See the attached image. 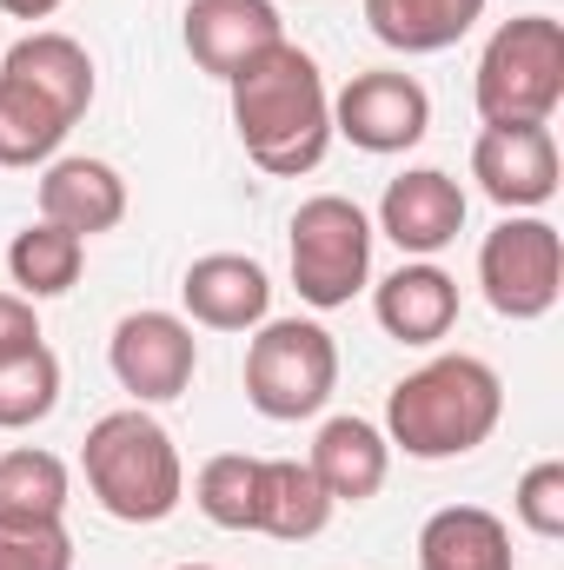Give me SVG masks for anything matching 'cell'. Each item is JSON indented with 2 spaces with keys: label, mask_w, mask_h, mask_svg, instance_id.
I'll return each mask as SVG.
<instances>
[{
  "label": "cell",
  "mask_w": 564,
  "mask_h": 570,
  "mask_svg": "<svg viewBox=\"0 0 564 570\" xmlns=\"http://www.w3.org/2000/svg\"><path fill=\"white\" fill-rule=\"evenodd\" d=\"M226 87H233V127H240V146L253 153V166H266L273 179H299L325 159L332 94L305 47H292V40L266 47Z\"/></svg>",
  "instance_id": "1"
},
{
  "label": "cell",
  "mask_w": 564,
  "mask_h": 570,
  "mask_svg": "<svg viewBox=\"0 0 564 570\" xmlns=\"http://www.w3.org/2000/svg\"><path fill=\"white\" fill-rule=\"evenodd\" d=\"M498 419H505L498 372L485 358H471V352H445V358H431L412 379L392 385V399H386V444H399L406 458L438 464V458L478 451L498 431Z\"/></svg>",
  "instance_id": "2"
},
{
  "label": "cell",
  "mask_w": 564,
  "mask_h": 570,
  "mask_svg": "<svg viewBox=\"0 0 564 570\" xmlns=\"http://www.w3.org/2000/svg\"><path fill=\"white\" fill-rule=\"evenodd\" d=\"M80 464H87V491H94L100 511L120 518V524H159V518H173L179 498H186L179 451H173L166 425H159L153 412H140V405L94 419Z\"/></svg>",
  "instance_id": "3"
},
{
  "label": "cell",
  "mask_w": 564,
  "mask_h": 570,
  "mask_svg": "<svg viewBox=\"0 0 564 570\" xmlns=\"http://www.w3.org/2000/svg\"><path fill=\"white\" fill-rule=\"evenodd\" d=\"M478 120L485 127H545L564 100V27L552 13H518L505 20L471 80Z\"/></svg>",
  "instance_id": "4"
},
{
  "label": "cell",
  "mask_w": 564,
  "mask_h": 570,
  "mask_svg": "<svg viewBox=\"0 0 564 570\" xmlns=\"http://www.w3.org/2000/svg\"><path fill=\"white\" fill-rule=\"evenodd\" d=\"M253 332L260 338L246 345V405L273 425L312 419L339 385L332 332L312 325V318H273V325H253Z\"/></svg>",
  "instance_id": "5"
},
{
  "label": "cell",
  "mask_w": 564,
  "mask_h": 570,
  "mask_svg": "<svg viewBox=\"0 0 564 570\" xmlns=\"http://www.w3.org/2000/svg\"><path fill=\"white\" fill-rule=\"evenodd\" d=\"M372 279V226L352 199L319 193L292 213V285L305 305L332 312L352 305V292Z\"/></svg>",
  "instance_id": "6"
},
{
  "label": "cell",
  "mask_w": 564,
  "mask_h": 570,
  "mask_svg": "<svg viewBox=\"0 0 564 570\" xmlns=\"http://www.w3.org/2000/svg\"><path fill=\"white\" fill-rule=\"evenodd\" d=\"M478 285L498 318H545L564 292V239L552 219H498L478 246Z\"/></svg>",
  "instance_id": "7"
},
{
  "label": "cell",
  "mask_w": 564,
  "mask_h": 570,
  "mask_svg": "<svg viewBox=\"0 0 564 570\" xmlns=\"http://www.w3.org/2000/svg\"><path fill=\"white\" fill-rule=\"evenodd\" d=\"M107 365L120 379V392H134V405H166L193 385V365H200V338L186 318L173 312H127L114 325V345H107Z\"/></svg>",
  "instance_id": "8"
},
{
  "label": "cell",
  "mask_w": 564,
  "mask_h": 570,
  "mask_svg": "<svg viewBox=\"0 0 564 570\" xmlns=\"http://www.w3.org/2000/svg\"><path fill=\"white\" fill-rule=\"evenodd\" d=\"M431 127V100L412 73H352L346 94L332 100V134L359 153H406Z\"/></svg>",
  "instance_id": "9"
},
{
  "label": "cell",
  "mask_w": 564,
  "mask_h": 570,
  "mask_svg": "<svg viewBox=\"0 0 564 570\" xmlns=\"http://www.w3.org/2000/svg\"><path fill=\"white\" fill-rule=\"evenodd\" d=\"M471 179L505 213H538L558 199V140L552 127H485L471 146Z\"/></svg>",
  "instance_id": "10"
},
{
  "label": "cell",
  "mask_w": 564,
  "mask_h": 570,
  "mask_svg": "<svg viewBox=\"0 0 564 570\" xmlns=\"http://www.w3.org/2000/svg\"><path fill=\"white\" fill-rule=\"evenodd\" d=\"M379 233H386L399 253H412V259L445 253V246L465 233V186H458L451 173H438V166L399 173V179L386 186V199H379Z\"/></svg>",
  "instance_id": "11"
},
{
  "label": "cell",
  "mask_w": 564,
  "mask_h": 570,
  "mask_svg": "<svg viewBox=\"0 0 564 570\" xmlns=\"http://www.w3.org/2000/svg\"><path fill=\"white\" fill-rule=\"evenodd\" d=\"M285 40V20L273 0H186V53L200 73L233 80L246 60Z\"/></svg>",
  "instance_id": "12"
},
{
  "label": "cell",
  "mask_w": 564,
  "mask_h": 570,
  "mask_svg": "<svg viewBox=\"0 0 564 570\" xmlns=\"http://www.w3.org/2000/svg\"><path fill=\"white\" fill-rule=\"evenodd\" d=\"M179 298H186L193 325H206V332H253L273 312V279L246 253H206L186 266Z\"/></svg>",
  "instance_id": "13"
},
{
  "label": "cell",
  "mask_w": 564,
  "mask_h": 570,
  "mask_svg": "<svg viewBox=\"0 0 564 570\" xmlns=\"http://www.w3.org/2000/svg\"><path fill=\"white\" fill-rule=\"evenodd\" d=\"M40 219L74 239L114 233L127 219V179L107 159H54L40 173Z\"/></svg>",
  "instance_id": "14"
},
{
  "label": "cell",
  "mask_w": 564,
  "mask_h": 570,
  "mask_svg": "<svg viewBox=\"0 0 564 570\" xmlns=\"http://www.w3.org/2000/svg\"><path fill=\"white\" fill-rule=\"evenodd\" d=\"M312 478L325 484L332 504H366L386 491V471H392V444L386 431L366 425V419H325L312 438Z\"/></svg>",
  "instance_id": "15"
},
{
  "label": "cell",
  "mask_w": 564,
  "mask_h": 570,
  "mask_svg": "<svg viewBox=\"0 0 564 570\" xmlns=\"http://www.w3.org/2000/svg\"><path fill=\"white\" fill-rule=\"evenodd\" d=\"M372 312H379V325L399 345H438L458 325V279L438 273V266H425V259L419 266H399L392 279H379Z\"/></svg>",
  "instance_id": "16"
},
{
  "label": "cell",
  "mask_w": 564,
  "mask_h": 570,
  "mask_svg": "<svg viewBox=\"0 0 564 570\" xmlns=\"http://www.w3.org/2000/svg\"><path fill=\"white\" fill-rule=\"evenodd\" d=\"M419 570H518L512 531L485 504H445L419 531Z\"/></svg>",
  "instance_id": "17"
},
{
  "label": "cell",
  "mask_w": 564,
  "mask_h": 570,
  "mask_svg": "<svg viewBox=\"0 0 564 570\" xmlns=\"http://www.w3.org/2000/svg\"><path fill=\"white\" fill-rule=\"evenodd\" d=\"M325 524H332V498L312 478V464H299V458H260V511H253V531L260 538H280V544H305Z\"/></svg>",
  "instance_id": "18"
},
{
  "label": "cell",
  "mask_w": 564,
  "mask_h": 570,
  "mask_svg": "<svg viewBox=\"0 0 564 570\" xmlns=\"http://www.w3.org/2000/svg\"><path fill=\"white\" fill-rule=\"evenodd\" d=\"M485 20V0H366V27L392 53H445Z\"/></svg>",
  "instance_id": "19"
},
{
  "label": "cell",
  "mask_w": 564,
  "mask_h": 570,
  "mask_svg": "<svg viewBox=\"0 0 564 570\" xmlns=\"http://www.w3.org/2000/svg\"><path fill=\"white\" fill-rule=\"evenodd\" d=\"M0 67L20 73L33 94H47L67 120H80L94 107V60H87V47L74 33H27L20 47H7Z\"/></svg>",
  "instance_id": "20"
},
{
  "label": "cell",
  "mask_w": 564,
  "mask_h": 570,
  "mask_svg": "<svg viewBox=\"0 0 564 570\" xmlns=\"http://www.w3.org/2000/svg\"><path fill=\"white\" fill-rule=\"evenodd\" d=\"M67 524V464L54 451H0V531Z\"/></svg>",
  "instance_id": "21"
},
{
  "label": "cell",
  "mask_w": 564,
  "mask_h": 570,
  "mask_svg": "<svg viewBox=\"0 0 564 570\" xmlns=\"http://www.w3.org/2000/svg\"><path fill=\"white\" fill-rule=\"evenodd\" d=\"M67 134H74V120L47 94H33L20 73L0 67V166H40L60 153Z\"/></svg>",
  "instance_id": "22"
},
{
  "label": "cell",
  "mask_w": 564,
  "mask_h": 570,
  "mask_svg": "<svg viewBox=\"0 0 564 570\" xmlns=\"http://www.w3.org/2000/svg\"><path fill=\"white\" fill-rule=\"evenodd\" d=\"M80 266H87V239H74V233H60L47 219L27 226V233H13V246H7V273L20 285V298H60V292H74Z\"/></svg>",
  "instance_id": "23"
},
{
  "label": "cell",
  "mask_w": 564,
  "mask_h": 570,
  "mask_svg": "<svg viewBox=\"0 0 564 570\" xmlns=\"http://www.w3.org/2000/svg\"><path fill=\"white\" fill-rule=\"evenodd\" d=\"M60 405V358L47 345H27L13 358H0V431L40 425Z\"/></svg>",
  "instance_id": "24"
},
{
  "label": "cell",
  "mask_w": 564,
  "mask_h": 570,
  "mask_svg": "<svg viewBox=\"0 0 564 570\" xmlns=\"http://www.w3.org/2000/svg\"><path fill=\"white\" fill-rule=\"evenodd\" d=\"M193 498H200V511H206L220 531H253V511H260V458H246V451L206 458Z\"/></svg>",
  "instance_id": "25"
},
{
  "label": "cell",
  "mask_w": 564,
  "mask_h": 570,
  "mask_svg": "<svg viewBox=\"0 0 564 570\" xmlns=\"http://www.w3.org/2000/svg\"><path fill=\"white\" fill-rule=\"evenodd\" d=\"M518 524L532 531V538H564V464L558 458H545V464H532L525 478H518Z\"/></svg>",
  "instance_id": "26"
},
{
  "label": "cell",
  "mask_w": 564,
  "mask_h": 570,
  "mask_svg": "<svg viewBox=\"0 0 564 570\" xmlns=\"http://www.w3.org/2000/svg\"><path fill=\"white\" fill-rule=\"evenodd\" d=\"M0 570H74L67 524H54V531H0Z\"/></svg>",
  "instance_id": "27"
},
{
  "label": "cell",
  "mask_w": 564,
  "mask_h": 570,
  "mask_svg": "<svg viewBox=\"0 0 564 570\" xmlns=\"http://www.w3.org/2000/svg\"><path fill=\"white\" fill-rule=\"evenodd\" d=\"M27 345H40L33 298H20V292H0V358H13V352H27Z\"/></svg>",
  "instance_id": "28"
},
{
  "label": "cell",
  "mask_w": 564,
  "mask_h": 570,
  "mask_svg": "<svg viewBox=\"0 0 564 570\" xmlns=\"http://www.w3.org/2000/svg\"><path fill=\"white\" fill-rule=\"evenodd\" d=\"M67 0H0V13L7 20H47V13H60Z\"/></svg>",
  "instance_id": "29"
},
{
  "label": "cell",
  "mask_w": 564,
  "mask_h": 570,
  "mask_svg": "<svg viewBox=\"0 0 564 570\" xmlns=\"http://www.w3.org/2000/svg\"><path fill=\"white\" fill-rule=\"evenodd\" d=\"M179 570H213V564H179Z\"/></svg>",
  "instance_id": "30"
}]
</instances>
